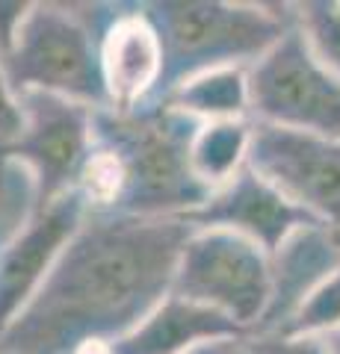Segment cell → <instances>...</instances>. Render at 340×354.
I'll return each instance as SVG.
<instances>
[{"mask_svg":"<svg viewBox=\"0 0 340 354\" xmlns=\"http://www.w3.org/2000/svg\"><path fill=\"white\" fill-rule=\"evenodd\" d=\"M186 218L89 213L0 337V354H80L130 334L172 292Z\"/></svg>","mask_w":340,"mask_h":354,"instance_id":"obj_1","label":"cell"},{"mask_svg":"<svg viewBox=\"0 0 340 354\" xmlns=\"http://www.w3.org/2000/svg\"><path fill=\"white\" fill-rule=\"evenodd\" d=\"M202 124L166 104L134 113L95 109V145L122 160L125 195L116 213L139 218H184L211 192L190 169V145Z\"/></svg>","mask_w":340,"mask_h":354,"instance_id":"obj_2","label":"cell"},{"mask_svg":"<svg viewBox=\"0 0 340 354\" xmlns=\"http://www.w3.org/2000/svg\"><path fill=\"white\" fill-rule=\"evenodd\" d=\"M163 41L160 104L186 80L213 68H249L284 32L293 18V3H222V0H157L142 3Z\"/></svg>","mask_w":340,"mask_h":354,"instance_id":"obj_3","label":"cell"},{"mask_svg":"<svg viewBox=\"0 0 340 354\" xmlns=\"http://www.w3.org/2000/svg\"><path fill=\"white\" fill-rule=\"evenodd\" d=\"M122 3H33L15 44L0 57L15 95L48 92L107 109L101 39Z\"/></svg>","mask_w":340,"mask_h":354,"instance_id":"obj_4","label":"cell"},{"mask_svg":"<svg viewBox=\"0 0 340 354\" xmlns=\"http://www.w3.org/2000/svg\"><path fill=\"white\" fill-rule=\"evenodd\" d=\"M269 254L231 230H193L172 278V295L211 307L251 334L269 307Z\"/></svg>","mask_w":340,"mask_h":354,"instance_id":"obj_5","label":"cell"},{"mask_svg":"<svg viewBox=\"0 0 340 354\" xmlns=\"http://www.w3.org/2000/svg\"><path fill=\"white\" fill-rule=\"evenodd\" d=\"M251 121L340 139V77L314 57L296 24L249 65Z\"/></svg>","mask_w":340,"mask_h":354,"instance_id":"obj_6","label":"cell"},{"mask_svg":"<svg viewBox=\"0 0 340 354\" xmlns=\"http://www.w3.org/2000/svg\"><path fill=\"white\" fill-rule=\"evenodd\" d=\"M24 130L0 153L27 165L36 180V209L78 189L95 148V109L48 92L18 95Z\"/></svg>","mask_w":340,"mask_h":354,"instance_id":"obj_7","label":"cell"},{"mask_svg":"<svg viewBox=\"0 0 340 354\" xmlns=\"http://www.w3.org/2000/svg\"><path fill=\"white\" fill-rule=\"evenodd\" d=\"M249 165L302 213L340 230V139L251 121Z\"/></svg>","mask_w":340,"mask_h":354,"instance_id":"obj_8","label":"cell"},{"mask_svg":"<svg viewBox=\"0 0 340 354\" xmlns=\"http://www.w3.org/2000/svg\"><path fill=\"white\" fill-rule=\"evenodd\" d=\"M89 216L78 189L39 207L24 230L0 248V337L21 316L51 274L62 248Z\"/></svg>","mask_w":340,"mask_h":354,"instance_id":"obj_9","label":"cell"},{"mask_svg":"<svg viewBox=\"0 0 340 354\" xmlns=\"http://www.w3.org/2000/svg\"><path fill=\"white\" fill-rule=\"evenodd\" d=\"M184 218L193 230H231L237 236L251 239L267 254L276 251L299 227L314 225L308 213L290 204L251 165L234 174L225 186L213 189L199 209H193Z\"/></svg>","mask_w":340,"mask_h":354,"instance_id":"obj_10","label":"cell"},{"mask_svg":"<svg viewBox=\"0 0 340 354\" xmlns=\"http://www.w3.org/2000/svg\"><path fill=\"white\" fill-rule=\"evenodd\" d=\"M163 41L142 3H122L101 39V77L107 109L134 113L157 101L163 83Z\"/></svg>","mask_w":340,"mask_h":354,"instance_id":"obj_11","label":"cell"},{"mask_svg":"<svg viewBox=\"0 0 340 354\" xmlns=\"http://www.w3.org/2000/svg\"><path fill=\"white\" fill-rule=\"evenodd\" d=\"M340 269V230L305 225L269 254V307L249 337L278 334L308 298Z\"/></svg>","mask_w":340,"mask_h":354,"instance_id":"obj_12","label":"cell"},{"mask_svg":"<svg viewBox=\"0 0 340 354\" xmlns=\"http://www.w3.org/2000/svg\"><path fill=\"white\" fill-rule=\"evenodd\" d=\"M228 337L249 334L216 310L169 292L130 334L109 342L107 354H186L202 342Z\"/></svg>","mask_w":340,"mask_h":354,"instance_id":"obj_13","label":"cell"},{"mask_svg":"<svg viewBox=\"0 0 340 354\" xmlns=\"http://www.w3.org/2000/svg\"><path fill=\"white\" fill-rule=\"evenodd\" d=\"M160 104L172 106L175 113L190 115L199 124L207 121H240L251 118L249 97V68L231 65V68H213L178 86Z\"/></svg>","mask_w":340,"mask_h":354,"instance_id":"obj_14","label":"cell"},{"mask_svg":"<svg viewBox=\"0 0 340 354\" xmlns=\"http://www.w3.org/2000/svg\"><path fill=\"white\" fill-rule=\"evenodd\" d=\"M251 118L207 121L195 130L190 145V169L207 192L219 189L249 165Z\"/></svg>","mask_w":340,"mask_h":354,"instance_id":"obj_15","label":"cell"},{"mask_svg":"<svg viewBox=\"0 0 340 354\" xmlns=\"http://www.w3.org/2000/svg\"><path fill=\"white\" fill-rule=\"evenodd\" d=\"M293 18L314 57L340 77V0H299Z\"/></svg>","mask_w":340,"mask_h":354,"instance_id":"obj_16","label":"cell"},{"mask_svg":"<svg viewBox=\"0 0 340 354\" xmlns=\"http://www.w3.org/2000/svg\"><path fill=\"white\" fill-rule=\"evenodd\" d=\"M78 192L89 213H116L125 195V169L122 160L116 157L109 148L95 145L89 160H86Z\"/></svg>","mask_w":340,"mask_h":354,"instance_id":"obj_17","label":"cell"},{"mask_svg":"<svg viewBox=\"0 0 340 354\" xmlns=\"http://www.w3.org/2000/svg\"><path fill=\"white\" fill-rule=\"evenodd\" d=\"M340 328V269L305 301L296 316L284 325L278 334L293 337H325Z\"/></svg>","mask_w":340,"mask_h":354,"instance_id":"obj_18","label":"cell"},{"mask_svg":"<svg viewBox=\"0 0 340 354\" xmlns=\"http://www.w3.org/2000/svg\"><path fill=\"white\" fill-rule=\"evenodd\" d=\"M251 354H328L323 337H293V334H260L249 337Z\"/></svg>","mask_w":340,"mask_h":354,"instance_id":"obj_19","label":"cell"},{"mask_svg":"<svg viewBox=\"0 0 340 354\" xmlns=\"http://www.w3.org/2000/svg\"><path fill=\"white\" fill-rule=\"evenodd\" d=\"M24 130V113H21L18 95L6 80L3 62H0V151L9 148Z\"/></svg>","mask_w":340,"mask_h":354,"instance_id":"obj_20","label":"cell"},{"mask_svg":"<svg viewBox=\"0 0 340 354\" xmlns=\"http://www.w3.org/2000/svg\"><path fill=\"white\" fill-rule=\"evenodd\" d=\"M33 3H3L0 0V57H6Z\"/></svg>","mask_w":340,"mask_h":354,"instance_id":"obj_21","label":"cell"},{"mask_svg":"<svg viewBox=\"0 0 340 354\" xmlns=\"http://www.w3.org/2000/svg\"><path fill=\"white\" fill-rule=\"evenodd\" d=\"M186 354H251L249 348V337H228V339H211L195 346Z\"/></svg>","mask_w":340,"mask_h":354,"instance_id":"obj_22","label":"cell"},{"mask_svg":"<svg viewBox=\"0 0 340 354\" xmlns=\"http://www.w3.org/2000/svg\"><path fill=\"white\" fill-rule=\"evenodd\" d=\"M323 342H325V351L328 354H340V328H334L332 334H325Z\"/></svg>","mask_w":340,"mask_h":354,"instance_id":"obj_23","label":"cell"},{"mask_svg":"<svg viewBox=\"0 0 340 354\" xmlns=\"http://www.w3.org/2000/svg\"><path fill=\"white\" fill-rule=\"evenodd\" d=\"M80 354H107V346H89V348H83Z\"/></svg>","mask_w":340,"mask_h":354,"instance_id":"obj_24","label":"cell"}]
</instances>
